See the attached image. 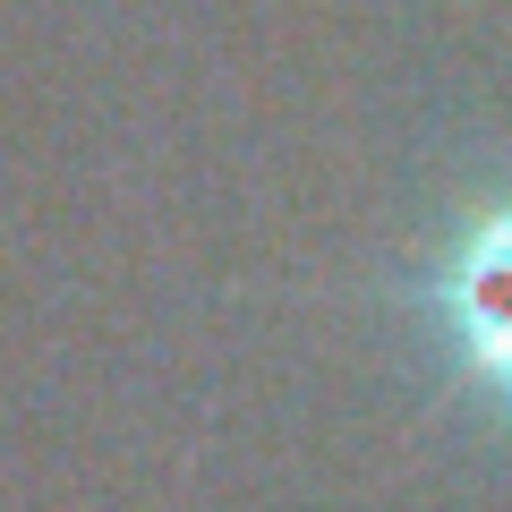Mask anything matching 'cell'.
Returning <instances> with one entry per match:
<instances>
[{"mask_svg": "<svg viewBox=\"0 0 512 512\" xmlns=\"http://www.w3.org/2000/svg\"><path fill=\"white\" fill-rule=\"evenodd\" d=\"M436 308L453 325L461 367L512 402V197L453 239V256L436 274Z\"/></svg>", "mask_w": 512, "mask_h": 512, "instance_id": "6da1fadb", "label": "cell"}]
</instances>
